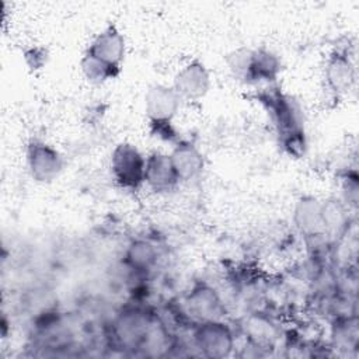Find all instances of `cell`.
<instances>
[{
	"instance_id": "11",
	"label": "cell",
	"mask_w": 359,
	"mask_h": 359,
	"mask_svg": "<svg viewBox=\"0 0 359 359\" xmlns=\"http://www.w3.org/2000/svg\"><path fill=\"white\" fill-rule=\"evenodd\" d=\"M170 157L180 181L194 180L203 171V156L199 149L188 140H178Z\"/></svg>"
},
{
	"instance_id": "3",
	"label": "cell",
	"mask_w": 359,
	"mask_h": 359,
	"mask_svg": "<svg viewBox=\"0 0 359 359\" xmlns=\"http://www.w3.org/2000/svg\"><path fill=\"white\" fill-rule=\"evenodd\" d=\"M146 158L130 143H119L111 156V171L116 184L129 191H137L144 184Z\"/></svg>"
},
{
	"instance_id": "5",
	"label": "cell",
	"mask_w": 359,
	"mask_h": 359,
	"mask_svg": "<svg viewBox=\"0 0 359 359\" xmlns=\"http://www.w3.org/2000/svg\"><path fill=\"white\" fill-rule=\"evenodd\" d=\"M27 160L29 172L38 182L53 181L63 168V158L59 151L39 140H32L28 144Z\"/></svg>"
},
{
	"instance_id": "1",
	"label": "cell",
	"mask_w": 359,
	"mask_h": 359,
	"mask_svg": "<svg viewBox=\"0 0 359 359\" xmlns=\"http://www.w3.org/2000/svg\"><path fill=\"white\" fill-rule=\"evenodd\" d=\"M257 100L268 111L283 151L294 158L302 157L306 151V133L299 102L279 88H266Z\"/></svg>"
},
{
	"instance_id": "9",
	"label": "cell",
	"mask_w": 359,
	"mask_h": 359,
	"mask_svg": "<svg viewBox=\"0 0 359 359\" xmlns=\"http://www.w3.org/2000/svg\"><path fill=\"white\" fill-rule=\"evenodd\" d=\"M144 182L154 192H168L177 187L180 178L172 165L170 154L153 151L146 158Z\"/></svg>"
},
{
	"instance_id": "2",
	"label": "cell",
	"mask_w": 359,
	"mask_h": 359,
	"mask_svg": "<svg viewBox=\"0 0 359 359\" xmlns=\"http://www.w3.org/2000/svg\"><path fill=\"white\" fill-rule=\"evenodd\" d=\"M231 73L244 83L273 81L280 72L278 56L268 49L240 48L227 56Z\"/></svg>"
},
{
	"instance_id": "20",
	"label": "cell",
	"mask_w": 359,
	"mask_h": 359,
	"mask_svg": "<svg viewBox=\"0 0 359 359\" xmlns=\"http://www.w3.org/2000/svg\"><path fill=\"white\" fill-rule=\"evenodd\" d=\"M345 194H348L346 199L349 203L356 205L358 201V177L353 174V177L348 175V180L345 182Z\"/></svg>"
},
{
	"instance_id": "6",
	"label": "cell",
	"mask_w": 359,
	"mask_h": 359,
	"mask_svg": "<svg viewBox=\"0 0 359 359\" xmlns=\"http://www.w3.org/2000/svg\"><path fill=\"white\" fill-rule=\"evenodd\" d=\"M181 104V97L174 90L164 84L151 86L144 95V111L150 122H171L177 115Z\"/></svg>"
},
{
	"instance_id": "12",
	"label": "cell",
	"mask_w": 359,
	"mask_h": 359,
	"mask_svg": "<svg viewBox=\"0 0 359 359\" xmlns=\"http://www.w3.org/2000/svg\"><path fill=\"white\" fill-rule=\"evenodd\" d=\"M325 80L334 93H344L355 81V67L344 52H334L325 65Z\"/></svg>"
},
{
	"instance_id": "4",
	"label": "cell",
	"mask_w": 359,
	"mask_h": 359,
	"mask_svg": "<svg viewBox=\"0 0 359 359\" xmlns=\"http://www.w3.org/2000/svg\"><path fill=\"white\" fill-rule=\"evenodd\" d=\"M194 339L199 351L208 358H224L234 345L230 327L219 320L202 321L195 330Z\"/></svg>"
},
{
	"instance_id": "15",
	"label": "cell",
	"mask_w": 359,
	"mask_h": 359,
	"mask_svg": "<svg viewBox=\"0 0 359 359\" xmlns=\"http://www.w3.org/2000/svg\"><path fill=\"white\" fill-rule=\"evenodd\" d=\"M157 259L156 247L146 240H135L126 250L125 261L135 271L150 269Z\"/></svg>"
},
{
	"instance_id": "19",
	"label": "cell",
	"mask_w": 359,
	"mask_h": 359,
	"mask_svg": "<svg viewBox=\"0 0 359 359\" xmlns=\"http://www.w3.org/2000/svg\"><path fill=\"white\" fill-rule=\"evenodd\" d=\"M153 135L158 136L160 139L172 142L177 139V132L171 126V122H150Z\"/></svg>"
},
{
	"instance_id": "17",
	"label": "cell",
	"mask_w": 359,
	"mask_h": 359,
	"mask_svg": "<svg viewBox=\"0 0 359 359\" xmlns=\"http://www.w3.org/2000/svg\"><path fill=\"white\" fill-rule=\"evenodd\" d=\"M323 217L325 233L328 231H339L346 222V213L338 201H328L323 203Z\"/></svg>"
},
{
	"instance_id": "18",
	"label": "cell",
	"mask_w": 359,
	"mask_h": 359,
	"mask_svg": "<svg viewBox=\"0 0 359 359\" xmlns=\"http://www.w3.org/2000/svg\"><path fill=\"white\" fill-rule=\"evenodd\" d=\"M248 334L257 342L269 341L275 335V330L269 321L262 317H251L248 320Z\"/></svg>"
},
{
	"instance_id": "8",
	"label": "cell",
	"mask_w": 359,
	"mask_h": 359,
	"mask_svg": "<svg viewBox=\"0 0 359 359\" xmlns=\"http://www.w3.org/2000/svg\"><path fill=\"white\" fill-rule=\"evenodd\" d=\"M86 55L119 69L125 56V39L115 25H108L90 43Z\"/></svg>"
},
{
	"instance_id": "13",
	"label": "cell",
	"mask_w": 359,
	"mask_h": 359,
	"mask_svg": "<svg viewBox=\"0 0 359 359\" xmlns=\"http://www.w3.org/2000/svg\"><path fill=\"white\" fill-rule=\"evenodd\" d=\"M188 307L194 316L202 321L219 320L223 307L216 292L208 285H199L188 296Z\"/></svg>"
},
{
	"instance_id": "14",
	"label": "cell",
	"mask_w": 359,
	"mask_h": 359,
	"mask_svg": "<svg viewBox=\"0 0 359 359\" xmlns=\"http://www.w3.org/2000/svg\"><path fill=\"white\" fill-rule=\"evenodd\" d=\"M115 331L118 338L128 345L137 344L146 339L149 328L147 320L142 313L126 311L119 316L115 324Z\"/></svg>"
},
{
	"instance_id": "10",
	"label": "cell",
	"mask_w": 359,
	"mask_h": 359,
	"mask_svg": "<svg viewBox=\"0 0 359 359\" xmlns=\"http://www.w3.org/2000/svg\"><path fill=\"white\" fill-rule=\"evenodd\" d=\"M293 222L299 231L307 237L325 233L323 217V202L314 196H302L293 209Z\"/></svg>"
},
{
	"instance_id": "16",
	"label": "cell",
	"mask_w": 359,
	"mask_h": 359,
	"mask_svg": "<svg viewBox=\"0 0 359 359\" xmlns=\"http://www.w3.org/2000/svg\"><path fill=\"white\" fill-rule=\"evenodd\" d=\"M81 69L84 76L91 81V83H104L109 79H114L118 76L119 69L116 67H111L88 55H84V57L81 59Z\"/></svg>"
},
{
	"instance_id": "7",
	"label": "cell",
	"mask_w": 359,
	"mask_h": 359,
	"mask_svg": "<svg viewBox=\"0 0 359 359\" xmlns=\"http://www.w3.org/2000/svg\"><path fill=\"white\" fill-rule=\"evenodd\" d=\"M172 87L181 100H199L209 91V72L202 62L192 60L175 74Z\"/></svg>"
}]
</instances>
